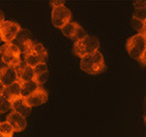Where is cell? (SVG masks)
Returning a JSON list of instances; mask_svg holds the SVG:
<instances>
[{
    "mask_svg": "<svg viewBox=\"0 0 146 137\" xmlns=\"http://www.w3.org/2000/svg\"><path fill=\"white\" fill-rule=\"evenodd\" d=\"M21 52L24 54L23 61L32 68L41 63H46L48 58V54L44 46L40 43L33 42L30 39L21 44Z\"/></svg>",
    "mask_w": 146,
    "mask_h": 137,
    "instance_id": "6da1fadb",
    "label": "cell"
},
{
    "mask_svg": "<svg viewBox=\"0 0 146 137\" xmlns=\"http://www.w3.org/2000/svg\"><path fill=\"white\" fill-rule=\"evenodd\" d=\"M80 67L88 75H98L104 69V56L100 51L88 54L81 59Z\"/></svg>",
    "mask_w": 146,
    "mask_h": 137,
    "instance_id": "7a4b0ae2",
    "label": "cell"
},
{
    "mask_svg": "<svg viewBox=\"0 0 146 137\" xmlns=\"http://www.w3.org/2000/svg\"><path fill=\"white\" fill-rule=\"evenodd\" d=\"M1 61L7 67L16 68L21 64V49L14 43H5L0 48Z\"/></svg>",
    "mask_w": 146,
    "mask_h": 137,
    "instance_id": "3957f363",
    "label": "cell"
},
{
    "mask_svg": "<svg viewBox=\"0 0 146 137\" xmlns=\"http://www.w3.org/2000/svg\"><path fill=\"white\" fill-rule=\"evenodd\" d=\"M98 49H100V41L98 40V38L88 35L86 38L74 43L73 52L76 56L82 59L88 54L98 51Z\"/></svg>",
    "mask_w": 146,
    "mask_h": 137,
    "instance_id": "277c9868",
    "label": "cell"
},
{
    "mask_svg": "<svg viewBox=\"0 0 146 137\" xmlns=\"http://www.w3.org/2000/svg\"><path fill=\"white\" fill-rule=\"evenodd\" d=\"M126 50L129 56L135 60H140L146 51V40L143 34H136L126 42Z\"/></svg>",
    "mask_w": 146,
    "mask_h": 137,
    "instance_id": "5b68a950",
    "label": "cell"
},
{
    "mask_svg": "<svg viewBox=\"0 0 146 137\" xmlns=\"http://www.w3.org/2000/svg\"><path fill=\"white\" fill-rule=\"evenodd\" d=\"M22 28L16 22L13 21H4L0 23V38L1 41L5 43H11L17 38L18 34Z\"/></svg>",
    "mask_w": 146,
    "mask_h": 137,
    "instance_id": "8992f818",
    "label": "cell"
},
{
    "mask_svg": "<svg viewBox=\"0 0 146 137\" xmlns=\"http://www.w3.org/2000/svg\"><path fill=\"white\" fill-rule=\"evenodd\" d=\"M71 18H72L71 11L65 5L53 8L51 20H52V24L54 25V27L62 29L66 24L71 22Z\"/></svg>",
    "mask_w": 146,
    "mask_h": 137,
    "instance_id": "52a82bcc",
    "label": "cell"
},
{
    "mask_svg": "<svg viewBox=\"0 0 146 137\" xmlns=\"http://www.w3.org/2000/svg\"><path fill=\"white\" fill-rule=\"evenodd\" d=\"M19 81L17 71L15 68L12 67H3L0 71V85H2L4 87H9L15 83Z\"/></svg>",
    "mask_w": 146,
    "mask_h": 137,
    "instance_id": "ba28073f",
    "label": "cell"
},
{
    "mask_svg": "<svg viewBox=\"0 0 146 137\" xmlns=\"http://www.w3.org/2000/svg\"><path fill=\"white\" fill-rule=\"evenodd\" d=\"M6 121L9 122L11 126L14 128L15 132H21L27 126V121H26V117L22 116L21 114L17 113V112H10L6 117Z\"/></svg>",
    "mask_w": 146,
    "mask_h": 137,
    "instance_id": "9c48e42d",
    "label": "cell"
},
{
    "mask_svg": "<svg viewBox=\"0 0 146 137\" xmlns=\"http://www.w3.org/2000/svg\"><path fill=\"white\" fill-rule=\"evenodd\" d=\"M25 101L28 105L31 106V107L42 105V104H44L48 101V93L44 89H42V87H39L33 95L26 97Z\"/></svg>",
    "mask_w": 146,
    "mask_h": 137,
    "instance_id": "30bf717a",
    "label": "cell"
},
{
    "mask_svg": "<svg viewBox=\"0 0 146 137\" xmlns=\"http://www.w3.org/2000/svg\"><path fill=\"white\" fill-rule=\"evenodd\" d=\"M18 77H19V83H26V81H34L35 73L32 67L28 66L24 61H22L19 66L16 67Z\"/></svg>",
    "mask_w": 146,
    "mask_h": 137,
    "instance_id": "8fae6325",
    "label": "cell"
},
{
    "mask_svg": "<svg viewBox=\"0 0 146 137\" xmlns=\"http://www.w3.org/2000/svg\"><path fill=\"white\" fill-rule=\"evenodd\" d=\"M0 95H3L5 99H7L11 103L18 99H21V83L18 81V83H13V85H9V87H5L3 89V91H0Z\"/></svg>",
    "mask_w": 146,
    "mask_h": 137,
    "instance_id": "7c38bea8",
    "label": "cell"
},
{
    "mask_svg": "<svg viewBox=\"0 0 146 137\" xmlns=\"http://www.w3.org/2000/svg\"><path fill=\"white\" fill-rule=\"evenodd\" d=\"M31 109H32V107L28 105L24 97L12 101V111L21 114L24 117H27L31 113Z\"/></svg>",
    "mask_w": 146,
    "mask_h": 137,
    "instance_id": "4fadbf2b",
    "label": "cell"
},
{
    "mask_svg": "<svg viewBox=\"0 0 146 137\" xmlns=\"http://www.w3.org/2000/svg\"><path fill=\"white\" fill-rule=\"evenodd\" d=\"M21 83L22 97H24V99L30 97L31 95H33V93L40 87V85H39L35 81H26V83Z\"/></svg>",
    "mask_w": 146,
    "mask_h": 137,
    "instance_id": "5bb4252c",
    "label": "cell"
},
{
    "mask_svg": "<svg viewBox=\"0 0 146 137\" xmlns=\"http://www.w3.org/2000/svg\"><path fill=\"white\" fill-rule=\"evenodd\" d=\"M79 27H80V25L78 23H76V22H70V23L66 24V25L62 28L61 31L66 37L74 39V37H75L76 33H77V30Z\"/></svg>",
    "mask_w": 146,
    "mask_h": 137,
    "instance_id": "9a60e30c",
    "label": "cell"
},
{
    "mask_svg": "<svg viewBox=\"0 0 146 137\" xmlns=\"http://www.w3.org/2000/svg\"><path fill=\"white\" fill-rule=\"evenodd\" d=\"M14 132V128L9 122L2 121L0 123V137H12Z\"/></svg>",
    "mask_w": 146,
    "mask_h": 137,
    "instance_id": "2e32d148",
    "label": "cell"
},
{
    "mask_svg": "<svg viewBox=\"0 0 146 137\" xmlns=\"http://www.w3.org/2000/svg\"><path fill=\"white\" fill-rule=\"evenodd\" d=\"M131 26L133 27V29L138 32V34H144L146 32L145 22L140 21V20L136 19V18H134V17L131 18Z\"/></svg>",
    "mask_w": 146,
    "mask_h": 137,
    "instance_id": "e0dca14e",
    "label": "cell"
},
{
    "mask_svg": "<svg viewBox=\"0 0 146 137\" xmlns=\"http://www.w3.org/2000/svg\"><path fill=\"white\" fill-rule=\"evenodd\" d=\"M9 109H12V103L5 99L3 95H0V112L4 113Z\"/></svg>",
    "mask_w": 146,
    "mask_h": 137,
    "instance_id": "ac0fdd59",
    "label": "cell"
},
{
    "mask_svg": "<svg viewBox=\"0 0 146 137\" xmlns=\"http://www.w3.org/2000/svg\"><path fill=\"white\" fill-rule=\"evenodd\" d=\"M132 17L136 18V19L143 21L146 23V8H138V9H134Z\"/></svg>",
    "mask_w": 146,
    "mask_h": 137,
    "instance_id": "d6986e66",
    "label": "cell"
},
{
    "mask_svg": "<svg viewBox=\"0 0 146 137\" xmlns=\"http://www.w3.org/2000/svg\"><path fill=\"white\" fill-rule=\"evenodd\" d=\"M34 73H35V77L36 75H39L41 73H44L46 71H48V68H47L46 63H41V64L37 65L36 67H34Z\"/></svg>",
    "mask_w": 146,
    "mask_h": 137,
    "instance_id": "ffe728a7",
    "label": "cell"
},
{
    "mask_svg": "<svg viewBox=\"0 0 146 137\" xmlns=\"http://www.w3.org/2000/svg\"><path fill=\"white\" fill-rule=\"evenodd\" d=\"M48 77H49V73L46 71V73H41V75H36L34 81H36L39 85H44V83H46Z\"/></svg>",
    "mask_w": 146,
    "mask_h": 137,
    "instance_id": "44dd1931",
    "label": "cell"
},
{
    "mask_svg": "<svg viewBox=\"0 0 146 137\" xmlns=\"http://www.w3.org/2000/svg\"><path fill=\"white\" fill-rule=\"evenodd\" d=\"M133 6H134V9L146 8V0H136L133 2Z\"/></svg>",
    "mask_w": 146,
    "mask_h": 137,
    "instance_id": "7402d4cb",
    "label": "cell"
},
{
    "mask_svg": "<svg viewBox=\"0 0 146 137\" xmlns=\"http://www.w3.org/2000/svg\"><path fill=\"white\" fill-rule=\"evenodd\" d=\"M65 2L64 1H51L50 2V4H51V6H52L53 8H55V7H60V6H63V5H65Z\"/></svg>",
    "mask_w": 146,
    "mask_h": 137,
    "instance_id": "603a6c76",
    "label": "cell"
},
{
    "mask_svg": "<svg viewBox=\"0 0 146 137\" xmlns=\"http://www.w3.org/2000/svg\"><path fill=\"white\" fill-rule=\"evenodd\" d=\"M139 62H140L141 64L143 65V66L146 67V51L144 52V54L142 55V57H141V59L139 60Z\"/></svg>",
    "mask_w": 146,
    "mask_h": 137,
    "instance_id": "cb8c5ba5",
    "label": "cell"
},
{
    "mask_svg": "<svg viewBox=\"0 0 146 137\" xmlns=\"http://www.w3.org/2000/svg\"><path fill=\"white\" fill-rule=\"evenodd\" d=\"M143 108H144V111H145V113H146V97H145V99H144V103H143Z\"/></svg>",
    "mask_w": 146,
    "mask_h": 137,
    "instance_id": "d4e9b609",
    "label": "cell"
},
{
    "mask_svg": "<svg viewBox=\"0 0 146 137\" xmlns=\"http://www.w3.org/2000/svg\"><path fill=\"white\" fill-rule=\"evenodd\" d=\"M144 124H145V126H146V115H145V117H144Z\"/></svg>",
    "mask_w": 146,
    "mask_h": 137,
    "instance_id": "484cf974",
    "label": "cell"
},
{
    "mask_svg": "<svg viewBox=\"0 0 146 137\" xmlns=\"http://www.w3.org/2000/svg\"><path fill=\"white\" fill-rule=\"evenodd\" d=\"M143 35H144V37H145V40H146V32H145V33L143 34Z\"/></svg>",
    "mask_w": 146,
    "mask_h": 137,
    "instance_id": "4316f807",
    "label": "cell"
}]
</instances>
